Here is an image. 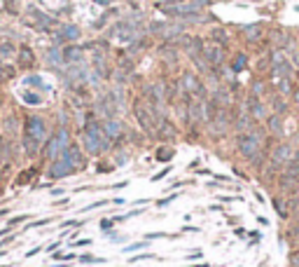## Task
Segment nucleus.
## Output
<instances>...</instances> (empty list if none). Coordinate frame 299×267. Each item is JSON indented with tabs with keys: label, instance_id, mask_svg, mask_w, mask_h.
Segmentation results:
<instances>
[{
	"label": "nucleus",
	"instance_id": "nucleus-1",
	"mask_svg": "<svg viewBox=\"0 0 299 267\" xmlns=\"http://www.w3.org/2000/svg\"><path fill=\"white\" fill-rule=\"evenodd\" d=\"M47 136V129H45V120L38 117V115H31L26 120V136H24V146H26V152L33 157L38 152L40 143L45 141Z\"/></svg>",
	"mask_w": 299,
	"mask_h": 267
},
{
	"label": "nucleus",
	"instance_id": "nucleus-2",
	"mask_svg": "<svg viewBox=\"0 0 299 267\" xmlns=\"http://www.w3.org/2000/svg\"><path fill=\"white\" fill-rule=\"evenodd\" d=\"M65 150H68V132H65V129H59V134L54 136L49 143H47L45 152H47V157H52V160H59V157L63 155Z\"/></svg>",
	"mask_w": 299,
	"mask_h": 267
},
{
	"label": "nucleus",
	"instance_id": "nucleus-3",
	"mask_svg": "<svg viewBox=\"0 0 299 267\" xmlns=\"http://www.w3.org/2000/svg\"><path fill=\"white\" fill-rule=\"evenodd\" d=\"M75 169H78V164L70 160L68 152H63V155L49 167V176H52V178H63V176H70Z\"/></svg>",
	"mask_w": 299,
	"mask_h": 267
},
{
	"label": "nucleus",
	"instance_id": "nucleus-4",
	"mask_svg": "<svg viewBox=\"0 0 299 267\" xmlns=\"http://www.w3.org/2000/svg\"><path fill=\"white\" fill-rule=\"evenodd\" d=\"M84 148H87L89 152H101V150L105 148V141H103V136H101V132H98L96 124L84 132Z\"/></svg>",
	"mask_w": 299,
	"mask_h": 267
},
{
	"label": "nucleus",
	"instance_id": "nucleus-5",
	"mask_svg": "<svg viewBox=\"0 0 299 267\" xmlns=\"http://www.w3.org/2000/svg\"><path fill=\"white\" fill-rule=\"evenodd\" d=\"M260 138L257 136H252V134H246L241 141H238V150L246 155V157H255L257 155V150H260Z\"/></svg>",
	"mask_w": 299,
	"mask_h": 267
},
{
	"label": "nucleus",
	"instance_id": "nucleus-6",
	"mask_svg": "<svg viewBox=\"0 0 299 267\" xmlns=\"http://www.w3.org/2000/svg\"><path fill=\"white\" fill-rule=\"evenodd\" d=\"M61 35H63L65 40H78V38H79V28L73 26V24H68V26L61 28Z\"/></svg>",
	"mask_w": 299,
	"mask_h": 267
},
{
	"label": "nucleus",
	"instance_id": "nucleus-7",
	"mask_svg": "<svg viewBox=\"0 0 299 267\" xmlns=\"http://www.w3.org/2000/svg\"><path fill=\"white\" fill-rule=\"evenodd\" d=\"M281 185H283V190H285V192H295V190H297V185H299V178H295V176H283Z\"/></svg>",
	"mask_w": 299,
	"mask_h": 267
},
{
	"label": "nucleus",
	"instance_id": "nucleus-8",
	"mask_svg": "<svg viewBox=\"0 0 299 267\" xmlns=\"http://www.w3.org/2000/svg\"><path fill=\"white\" fill-rule=\"evenodd\" d=\"M287 157H290V148H287V146L276 148V152H273V164H278V162H285Z\"/></svg>",
	"mask_w": 299,
	"mask_h": 267
},
{
	"label": "nucleus",
	"instance_id": "nucleus-9",
	"mask_svg": "<svg viewBox=\"0 0 299 267\" xmlns=\"http://www.w3.org/2000/svg\"><path fill=\"white\" fill-rule=\"evenodd\" d=\"M105 136H110V138H117L119 136V122H108L105 124Z\"/></svg>",
	"mask_w": 299,
	"mask_h": 267
},
{
	"label": "nucleus",
	"instance_id": "nucleus-10",
	"mask_svg": "<svg viewBox=\"0 0 299 267\" xmlns=\"http://www.w3.org/2000/svg\"><path fill=\"white\" fill-rule=\"evenodd\" d=\"M220 54H222L220 47H206V56H208L213 64H220V59H222Z\"/></svg>",
	"mask_w": 299,
	"mask_h": 267
},
{
	"label": "nucleus",
	"instance_id": "nucleus-11",
	"mask_svg": "<svg viewBox=\"0 0 299 267\" xmlns=\"http://www.w3.org/2000/svg\"><path fill=\"white\" fill-rule=\"evenodd\" d=\"M47 61H49L52 66H59V64L63 61V56H61V52H59V50H52V52L47 54Z\"/></svg>",
	"mask_w": 299,
	"mask_h": 267
},
{
	"label": "nucleus",
	"instance_id": "nucleus-12",
	"mask_svg": "<svg viewBox=\"0 0 299 267\" xmlns=\"http://www.w3.org/2000/svg\"><path fill=\"white\" fill-rule=\"evenodd\" d=\"M273 209H276V214L283 216V218L287 216V204L283 200H273Z\"/></svg>",
	"mask_w": 299,
	"mask_h": 267
},
{
	"label": "nucleus",
	"instance_id": "nucleus-13",
	"mask_svg": "<svg viewBox=\"0 0 299 267\" xmlns=\"http://www.w3.org/2000/svg\"><path fill=\"white\" fill-rule=\"evenodd\" d=\"M63 59L65 61H79V50H75V47H68L63 52Z\"/></svg>",
	"mask_w": 299,
	"mask_h": 267
},
{
	"label": "nucleus",
	"instance_id": "nucleus-14",
	"mask_svg": "<svg viewBox=\"0 0 299 267\" xmlns=\"http://www.w3.org/2000/svg\"><path fill=\"white\" fill-rule=\"evenodd\" d=\"M171 157H173V150H171V148H161V150L157 152V160L159 162H169Z\"/></svg>",
	"mask_w": 299,
	"mask_h": 267
},
{
	"label": "nucleus",
	"instance_id": "nucleus-15",
	"mask_svg": "<svg viewBox=\"0 0 299 267\" xmlns=\"http://www.w3.org/2000/svg\"><path fill=\"white\" fill-rule=\"evenodd\" d=\"M145 246H147V241H136V244L126 246L124 251H126V253H131V251H141V249H145Z\"/></svg>",
	"mask_w": 299,
	"mask_h": 267
},
{
	"label": "nucleus",
	"instance_id": "nucleus-16",
	"mask_svg": "<svg viewBox=\"0 0 299 267\" xmlns=\"http://www.w3.org/2000/svg\"><path fill=\"white\" fill-rule=\"evenodd\" d=\"M182 82H185L189 89H199V87H196V80L192 78V75H185V78H182Z\"/></svg>",
	"mask_w": 299,
	"mask_h": 267
},
{
	"label": "nucleus",
	"instance_id": "nucleus-17",
	"mask_svg": "<svg viewBox=\"0 0 299 267\" xmlns=\"http://www.w3.org/2000/svg\"><path fill=\"white\" fill-rule=\"evenodd\" d=\"M24 101L35 106V103H40V96H33V94H24Z\"/></svg>",
	"mask_w": 299,
	"mask_h": 267
},
{
	"label": "nucleus",
	"instance_id": "nucleus-18",
	"mask_svg": "<svg viewBox=\"0 0 299 267\" xmlns=\"http://www.w3.org/2000/svg\"><path fill=\"white\" fill-rule=\"evenodd\" d=\"M147 258H155L152 253H141V255H133L131 258V263H141V260H147Z\"/></svg>",
	"mask_w": 299,
	"mask_h": 267
},
{
	"label": "nucleus",
	"instance_id": "nucleus-19",
	"mask_svg": "<svg viewBox=\"0 0 299 267\" xmlns=\"http://www.w3.org/2000/svg\"><path fill=\"white\" fill-rule=\"evenodd\" d=\"M82 263H103V258H94V255H82Z\"/></svg>",
	"mask_w": 299,
	"mask_h": 267
},
{
	"label": "nucleus",
	"instance_id": "nucleus-20",
	"mask_svg": "<svg viewBox=\"0 0 299 267\" xmlns=\"http://www.w3.org/2000/svg\"><path fill=\"white\" fill-rule=\"evenodd\" d=\"M161 237H169L166 232H152V234H147V241L150 239H161Z\"/></svg>",
	"mask_w": 299,
	"mask_h": 267
},
{
	"label": "nucleus",
	"instance_id": "nucleus-21",
	"mask_svg": "<svg viewBox=\"0 0 299 267\" xmlns=\"http://www.w3.org/2000/svg\"><path fill=\"white\" fill-rule=\"evenodd\" d=\"M7 52L12 54V45H7V42H5V45L0 47V54H2V56H7Z\"/></svg>",
	"mask_w": 299,
	"mask_h": 267
},
{
	"label": "nucleus",
	"instance_id": "nucleus-22",
	"mask_svg": "<svg viewBox=\"0 0 299 267\" xmlns=\"http://www.w3.org/2000/svg\"><path fill=\"white\" fill-rule=\"evenodd\" d=\"M173 200H175V195H171L169 200H161V201H159V204H157V206H161V209H164V206H169V204H171V201H173Z\"/></svg>",
	"mask_w": 299,
	"mask_h": 267
},
{
	"label": "nucleus",
	"instance_id": "nucleus-23",
	"mask_svg": "<svg viewBox=\"0 0 299 267\" xmlns=\"http://www.w3.org/2000/svg\"><path fill=\"white\" fill-rule=\"evenodd\" d=\"M49 223V218H42V220H38V223H31L28 227H42V225H47Z\"/></svg>",
	"mask_w": 299,
	"mask_h": 267
},
{
	"label": "nucleus",
	"instance_id": "nucleus-24",
	"mask_svg": "<svg viewBox=\"0 0 299 267\" xmlns=\"http://www.w3.org/2000/svg\"><path fill=\"white\" fill-rule=\"evenodd\" d=\"M166 174H171V167H166V169H161V171H159V174L155 176V181H159V178H164V176Z\"/></svg>",
	"mask_w": 299,
	"mask_h": 267
},
{
	"label": "nucleus",
	"instance_id": "nucleus-25",
	"mask_svg": "<svg viewBox=\"0 0 299 267\" xmlns=\"http://www.w3.org/2000/svg\"><path fill=\"white\" fill-rule=\"evenodd\" d=\"M28 216H16V218H12V220H10V227L12 225H16V223H21V220H26Z\"/></svg>",
	"mask_w": 299,
	"mask_h": 267
},
{
	"label": "nucleus",
	"instance_id": "nucleus-26",
	"mask_svg": "<svg viewBox=\"0 0 299 267\" xmlns=\"http://www.w3.org/2000/svg\"><path fill=\"white\" fill-rule=\"evenodd\" d=\"M255 117H264V106H255Z\"/></svg>",
	"mask_w": 299,
	"mask_h": 267
},
{
	"label": "nucleus",
	"instance_id": "nucleus-27",
	"mask_svg": "<svg viewBox=\"0 0 299 267\" xmlns=\"http://www.w3.org/2000/svg\"><path fill=\"white\" fill-rule=\"evenodd\" d=\"M290 263H292V265H295V267H299V253H295V255H292V258H290Z\"/></svg>",
	"mask_w": 299,
	"mask_h": 267
},
{
	"label": "nucleus",
	"instance_id": "nucleus-28",
	"mask_svg": "<svg viewBox=\"0 0 299 267\" xmlns=\"http://www.w3.org/2000/svg\"><path fill=\"white\" fill-rule=\"evenodd\" d=\"M38 253H40V246L38 249H31V251L26 253V258H33V255H38Z\"/></svg>",
	"mask_w": 299,
	"mask_h": 267
},
{
	"label": "nucleus",
	"instance_id": "nucleus-29",
	"mask_svg": "<svg viewBox=\"0 0 299 267\" xmlns=\"http://www.w3.org/2000/svg\"><path fill=\"white\" fill-rule=\"evenodd\" d=\"M75 244H78V246H89L91 239H79V241H75Z\"/></svg>",
	"mask_w": 299,
	"mask_h": 267
}]
</instances>
